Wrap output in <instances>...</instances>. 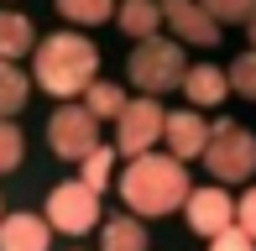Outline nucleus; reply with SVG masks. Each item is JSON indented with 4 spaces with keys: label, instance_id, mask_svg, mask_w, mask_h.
<instances>
[{
    "label": "nucleus",
    "instance_id": "nucleus-22",
    "mask_svg": "<svg viewBox=\"0 0 256 251\" xmlns=\"http://www.w3.org/2000/svg\"><path fill=\"white\" fill-rule=\"evenodd\" d=\"M204 16L214 21V26H220V21H251V6H246V0H209Z\"/></svg>",
    "mask_w": 256,
    "mask_h": 251
},
{
    "label": "nucleus",
    "instance_id": "nucleus-11",
    "mask_svg": "<svg viewBox=\"0 0 256 251\" xmlns=\"http://www.w3.org/2000/svg\"><path fill=\"white\" fill-rule=\"evenodd\" d=\"M52 225L37 214H6L0 220V251H48Z\"/></svg>",
    "mask_w": 256,
    "mask_h": 251
},
{
    "label": "nucleus",
    "instance_id": "nucleus-23",
    "mask_svg": "<svg viewBox=\"0 0 256 251\" xmlns=\"http://www.w3.org/2000/svg\"><path fill=\"white\" fill-rule=\"evenodd\" d=\"M209 251H256V246H251V236H246V230H236V225H230V230L209 236Z\"/></svg>",
    "mask_w": 256,
    "mask_h": 251
},
{
    "label": "nucleus",
    "instance_id": "nucleus-7",
    "mask_svg": "<svg viewBox=\"0 0 256 251\" xmlns=\"http://www.w3.org/2000/svg\"><path fill=\"white\" fill-rule=\"evenodd\" d=\"M48 225L63 236H84L100 225V194H89L84 184H58L48 194Z\"/></svg>",
    "mask_w": 256,
    "mask_h": 251
},
{
    "label": "nucleus",
    "instance_id": "nucleus-1",
    "mask_svg": "<svg viewBox=\"0 0 256 251\" xmlns=\"http://www.w3.org/2000/svg\"><path fill=\"white\" fill-rule=\"evenodd\" d=\"M188 168L178 162V157H157V152H142L126 162L120 173V199L131 214H142V220H152V214H168L178 210L183 199H188Z\"/></svg>",
    "mask_w": 256,
    "mask_h": 251
},
{
    "label": "nucleus",
    "instance_id": "nucleus-16",
    "mask_svg": "<svg viewBox=\"0 0 256 251\" xmlns=\"http://www.w3.org/2000/svg\"><path fill=\"white\" fill-rule=\"evenodd\" d=\"M84 110H89L94 120H115V116L126 110V89H120V84H89V89H84Z\"/></svg>",
    "mask_w": 256,
    "mask_h": 251
},
{
    "label": "nucleus",
    "instance_id": "nucleus-24",
    "mask_svg": "<svg viewBox=\"0 0 256 251\" xmlns=\"http://www.w3.org/2000/svg\"><path fill=\"white\" fill-rule=\"evenodd\" d=\"M236 230H256V194H240V199H236Z\"/></svg>",
    "mask_w": 256,
    "mask_h": 251
},
{
    "label": "nucleus",
    "instance_id": "nucleus-8",
    "mask_svg": "<svg viewBox=\"0 0 256 251\" xmlns=\"http://www.w3.org/2000/svg\"><path fill=\"white\" fill-rule=\"evenodd\" d=\"M183 210H188V225L199 236H220V230L236 225V199H230L225 188H188Z\"/></svg>",
    "mask_w": 256,
    "mask_h": 251
},
{
    "label": "nucleus",
    "instance_id": "nucleus-6",
    "mask_svg": "<svg viewBox=\"0 0 256 251\" xmlns=\"http://www.w3.org/2000/svg\"><path fill=\"white\" fill-rule=\"evenodd\" d=\"M162 136V105L157 100H131V105L115 116V152L131 162V157H142V152H152V142Z\"/></svg>",
    "mask_w": 256,
    "mask_h": 251
},
{
    "label": "nucleus",
    "instance_id": "nucleus-21",
    "mask_svg": "<svg viewBox=\"0 0 256 251\" xmlns=\"http://www.w3.org/2000/svg\"><path fill=\"white\" fill-rule=\"evenodd\" d=\"M21 146H26V142H21V131L0 120V173H10V168L21 162Z\"/></svg>",
    "mask_w": 256,
    "mask_h": 251
},
{
    "label": "nucleus",
    "instance_id": "nucleus-9",
    "mask_svg": "<svg viewBox=\"0 0 256 251\" xmlns=\"http://www.w3.org/2000/svg\"><path fill=\"white\" fill-rule=\"evenodd\" d=\"M162 136H168V157L188 162V157H199V152H204L209 126L194 116V110H178V116H162Z\"/></svg>",
    "mask_w": 256,
    "mask_h": 251
},
{
    "label": "nucleus",
    "instance_id": "nucleus-4",
    "mask_svg": "<svg viewBox=\"0 0 256 251\" xmlns=\"http://www.w3.org/2000/svg\"><path fill=\"white\" fill-rule=\"evenodd\" d=\"M199 157H209V173H214L220 184H246L256 173V142H251L246 126H236V120H214L209 126V142H204Z\"/></svg>",
    "mask_w": 256,
    "mask_h": 251
},
{
    "label": "nucleus",
    "instance_id": "nucleus-17",
    "mask_svg": "<svg viewBox=\"0 0 256 251\" xmlns=\"http://www.w3.org/2000/svg\"><path fill=\"white\" fill-rule=\"evenodd\" d=\"M26 94H32L26 74H21L16 63H0V120H6V116H16V110L26 105Z\"/></svg>",
    "mask_w": 256,
    "mask_h": 251
},
{
    "label": "nucleus",
    "instance_id": "nucleus-19",
    "mask_svg": "<svg viewBox=\"0 0 256 251\" xmlns=\"http://www.w3.org/2000/svg\"><path fill=\"white\" fill-rule=\"evenodd\" d=\"M58 10H63L68 21H84V26H100V21H110V16H115L110 0H63Z\"/></svg>",
    "mask_w": 256,
    "mask_h": 251
},
{
    "label": "nucleus",
    "instance_id": "nucleus-12",
    "mask_svg": "<svg viewBox=\"0 0 256 251\" xmlns=\"http://www.w3.org/2000/svg\"><path fill=\"white\" fill-rule=\"evenodd\" d=\"M32 42H37V32H32L26 16H16V10H0V63H16L32 52Z\"/></svg>",
    "mask_w": 256,
    "mask_h": 251
},
{
    "label": "nucleus",
    "instance_id": "nucleus-10",
    "mask_svg": "<svg viewBox=\"0 0 256 251\" xmlns=\"http://www.w3.org/2000/svg\"><path fill=\"white\" fill-rule=\"evenodd\" d=\"M162 16H168V26L178 32L183 42H194V48H214V42H220V26L204 16V6H188V0H168V6H162Z\"/></svg>",
    "mask_w": 256,
    "mask_h": 251
},
{
    "label": "nucleus",
    "instance_id": "nucleus-15",
    "mask_svg": "<svg viewBox=\"0 0 256 251\" xmlns=\"http://www.w3.org/2000/svg\"><path fill=\"white\" fill-rule=\"evenodd\" d=\"M100 251H146V230H142V220H104V241Z\"/></svg>",
    "mask_w": 256,
    "mask_h": 251
},
{
    "label": "nucleus",
    "instance_id": "nucleus-13",
    "mask_svg": "<svg viewBox=\"0 0 256 251\" xmlns=\"http://www.w3.org/2000/svg\"><path fill=\"white\" fill-rule=\"evenodd\" d=\"M115 21H120V32H126V37L146 42V37H157V21H162V6H157V0H126V6L115 10Z\"/></svg>",
    "mask_w": 256,
    "mask_h": 251
},
{
    "label": "nucleus",
    "instance_id": "nucleus-20",
    "mask_svg": "<svg viewBox=\"0 0 256 251\" xmlns=\"http://www.w3.org/2000/svg\"><path fill=\"white\" fill-rule=\"evenodd\" d=\"M225 89H240V94H256V58H251V52H246V58H236V63H230V74H225Z\"/></svg>",
    "mask_w": 256,
    "mask_h": 251
},
{
    "label": "nucleus",
    "instance_id": "nucleus-2",
    "mask_svg": "<svg viewBox=\"0 0 256 251\" xmlns=\"http://www.w3.org/2000/svg\"><path fill=\"white\" fill-rule=\"evenodd\" d=\"M32 74H37V84L48 89V94L74 100V94H84V89L94 84L100 52H94V42L78 37V32H52V37H42L37 52H32Z\"/></svg>",
    "mask_w": 256,
    "mask_h": 251
},
{
    "label": "nucleus",
    "instance_id": "nucleus-18",
    "mask_svg": "<svg viewBox=\"0 0 256 251\" xmlns=\"http://www.w3.org/2000/svg\"><path fill=\"white\" fill-rule=\"evenodd\" d=\"M110 168H115V152L110 146H94V152L84 157V178H78V184H84L89 194H100L104 184H110Z\"/></svg>",
    "mask_w": 256,
    "mask_h": 251
},
{
    "label": "nucleus",
    "instance_id": "nucleus-14",
    "mask_svg": "<svg viewBox=\"0 0 256 251\" xmlns=\"http://www.w3.org/2000/svg\"><path fill=\"white\" fill-rule=\"evenodd\" d=\"M178 89H188V100H194V105H220V100L230 94V89H225V74H220L214 63H199V68H188Z\"/></svg>",
    "mask_w": 256,
    "mask_h": 251
},
{
    "label": "nucleus",
    "instance_id": "nucleus-3",
    "mask_svg": "<svg viewBox=\"0 0 256 251\" xmlns=\"http://www.w3.org/2000/svg\"><path fill=\"white\" fill-rule=\"evenodd\" d=\"M126 74H131V84L142 89L146 100H157L162 89H178L183 74H188L183 42H168V37H146V42H136V52H131V63H126Z\"/></svg>",
    "mask_w": 256,
    "mask_h": 251
},
{
    "label": "nucleus",
    "instance_id": "nucleus-5",
    "mask_svg": "<svg viewBox=\"0 0 256 251\" xmlns=\"http://www.w3.org/2000/svg\"><path fill=\"white\" fill-rule=\"evenodd\" d=\"M48 142H52L58 157H74V162H84V157L100 146V120L89 116L84 105H58L52 120H48Z\"/></svg>",
    "mask_w": 256,
    "mask_h": 251
}]
</instances>
